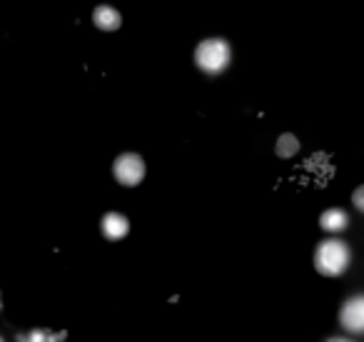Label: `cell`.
I'll list each match as a JSON object with an SVG mask.
<instances>
[{
	"instance_id": "1",
	"label": "cell",
	"mask_w": 364,
	"mask_h": 342,
	"mask_svg": "<svg viewBox=\"0 0 364 342\" xmlns=\"http://www.w3.org/2000/svg\"><path fill=\"white\" fill-rule=\"evenodd\" d=\"M352 262V250L340 237H327L322 240L315 250V268L324 277H340Z\"/></svg>"
},
{
	"instance_id": "4",
	"label": "cell",
	"mask_w": 364,
	"mask_h": 342,
	"mask_svg": "<svg viewBox=\"0 0 364 342\" xmlns=\"http://www.w3.org/2000/svg\"><path fill=\"white\" fill-rule=\"evenodd\" d=\"M340 323L345 330H349L352 335H359L364 330V298L354 295L342 305L340 310Z\"/></svg>"
},
{
	"instance_id": "6",
	"label": "cell",
	"mask_w": 364,
	"mask_h": 342,
	"mask_svg": "<svg viewBox=\"0 0 364 342\" xmlns=\"http://www.w3.org/2000/svg\"><path fill=\"white\" fill-rule=\"evenodd\" d=\"M347 225H349V215H347L345 210H340V207H329V210L322 212L320 218V228L324 232H332V235L345 232Z\"/></svg>"
},
{
	"instance_id": "7",
	"label": "cell",
	"mask_w": 364,
	"mask_h": 342,
	"mask_svg": "<svg viewBox=\"0 0 364 342\" xmlns=\"http://www.w3.org/2000/svg\"><path fill=\"white\" fill-rule=\"evenodd\" d=\"M93 23L98 25L100 31L110 33V31H118L120 25H123V15L112 6H98L93 10Z\"/></svg>"
},
{
	"instance_id": "8",
	"label": "cell",
	"mask_w": 364,
	"mask_h": 342,
	"mask_svg": "<svg viewBox=\"0 0 364 342\" xmlns=\"http://www.w3.org/2000/svg\"><path fill=\"white\" fill-rule=\"evenodd\" d=\"M275 153L279 157H295L300 153V140H297L292 132H284L277 137V145H275Z\"/></svg>"
},
{
	"instance_id": "9",
	"label": "cell",
	"mask_w": 364,
	"mask_h": 342,
	"mask_svg": "<svg viewBox=\"0 0 364 342\" xmlns=\"http://www.w3.org/2000/svg\"><path fill=\"white\" fill-rule=\"evenodd\" d=\"M20 342H60V335H50V332L43 330H33L28 335L20 337Z\"/></svg>"
},
{
	"instance_id": "11",
	"label": "cell",
	"mask_w": 364,
	"mask_h": 342,
	"mask_svg": "<svg viewBox=\"0 0 364 342\" xmlns=\"http://www.w3.org/2000/svg\"><path fill=\"white\" fill-rule=\"evenodd\" d=\"M327 342H352V340H345V337H332V340H327Z\"/></svg>"
},
{
	"instance_id": "10",
	"label": "cell",
	"mask_w": 364,
	"mask_h": 342,
	"mask_svg": "<svg viewBox=\"0 0 364 342\" xmlns=\"http://www.w3.org/2000/svg\"><path fill=\"white\" fill-rule=\"evenodd\" d=\"M352 203H354V207H357L359 212L364 210V187L359 185L357 190H354V195H352Z\"/></svg>"
},
{
	"instance_id": "5",
	"label": "cell",
	"mask_w": 364,
	"mask_h": 342,
	"mask_svg": "<svg viewBox=\"0 0 364 342\" xmlns=\"http://www.w3.org/2000/svg\"><path fill=\"white\" fill-rule=\"evenodd\" d=\"M100 230L107 240H123L130 232V220L125 218L123 212H105V218L100 223Z\"/></svg>"
},
{
	"instance_id": "12",
	"label": "cell",
	"mask_w": 364,
	"mask_h": 342,
	"mask_svg": "<svg viewBox=\"0 0 364 342\" xmlns=\"http://www.w3.org/2000/svg\"><path fill=\"white\" fill-rule=\"evenodd\" d=\"M0 310H3V295H0Z\"/></svg>"
},
{
	"instance_id": "3",
	"label": "cell",
	"mask_w": 364,
	"mask_h": 342,
	"mask_svg": "<svg viewBox=\"0 0 364 342\" xmlns=\"http://www.w3.org/2000/svg\"><path fill=\"white\" fill-rule=\"evenodd\" d=\"M145 173H148L145 160H142L137 153H123V155H118L115 162H112V175H115V180L125 187L140 185Z\"/></svg>"
},
{
	"instance_id": "2",
	"label": "cell",
	"mask_w": 364,
	"mask_h": 342,
	"mask_svg": "<svg viewBox=\"0 0 364 342\" xmlns=\"http://www.w3.org/2000/svg\"><path fill=\"white\" fill-rule=\"evenodd\" d=\"M232 60V48L225 37H207L195 48V62L207 75H220Z\"/></svg>"
},
{
	"instance_id": "13",
	"label": "cell",
	"mask_w": 364,
	"mask_h": 342,
	"mask_svg": "<svg viewBox=\"0 0 364 342\" xmlns=\"http://www.w3.org/2000/svg\"><path fill=\"white\" fill-rule=\"evenodd\" d=\"M0 342H3V340H0Z\"/></svg>"
}]
</instances>
